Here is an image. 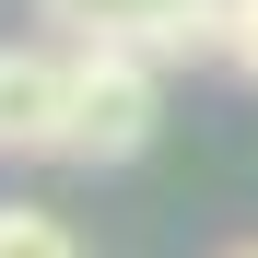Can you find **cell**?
I'll return each instance as SVG.
<instances>
[{
    "instance_id": "cell-1",
    "label": "cell",
    "mask_w": 258,
    "mask_h": 258,
    "mask_svg": "<svg viewBox=\"0 0 258 258\" xmlns=\"http://www.w3.org/2000/svg\"><path fill=\"white\" fill-rule=\"evenodd\" d=\"M164 129L153 47H71V164H141Z\"/></svg>"
},
{
    "instance_id": "cell-2",
    "label": "cell",
    "mask_w": 258,
    "mask_h": 258,
    "mask_svg": "<svg viewBox=\"0 0 258 258\" xmlns=\"http://www.w3.org/2000/svg\"><path fill=\"white\" fill-rule=\"evenodd\" d=\"M71 153V47H0V164Z\"/></svg>"
},
{
    "instance_id": "cell-3",
    "label": "cell",
    "mask_w": 258,
    "mask_h": 258,
    "mask_svg": "<svg viewBox=\"0 0 258 258\" xmlns=\"http://www.w3.org/2000/svg\"><path fill=\"white\" fill-rule=\"evenodd\" d=\"M35 12L59 24V47H141L164 24V0H35Z\"/></svg>"
},
{
    "instance_id": "cell-4",
    "label": "cell",
    "mask_w": 258,
    "mask_h": 258,
    "mask_svg": "<svg viewBox=\"0 0 258 258\" xmlns=\"http://www.w3.org/2000/svg\"><path fill=\"white\" fill-rule=\"evenodd\" d=\"M0 258H82V235L35 200H0Z\"/></svg>"
},
{
    "instance_id": "cell-5",
    "label": "cell",
    "mask_w": 258,
    "mask_h": 258,
    "mask_svg": "<svg viewBox=\"0 0 258 258\" xmlns=\"http://www.w3.org/2000/svg\"><path fill=\"white\" fill-rule=\"evenodd\" d=\"M223 71L258 82V0H223Z\"/></svg>"
},
{
    "instance_id": "cell-6",
    "label": "cell",
    "mask_w": 258,
    "mask_h": 258,
    "mask_svg": "<svg viewBox=\"0 0 258 258\" xmlns=\"http://www.w3.org/2000/svg\"><path fill=\"white\" fill-rule=\"evenodd\" d=\"M235 258H258V235H246V246H235Z\"/></svg>"
}]
</instances>
